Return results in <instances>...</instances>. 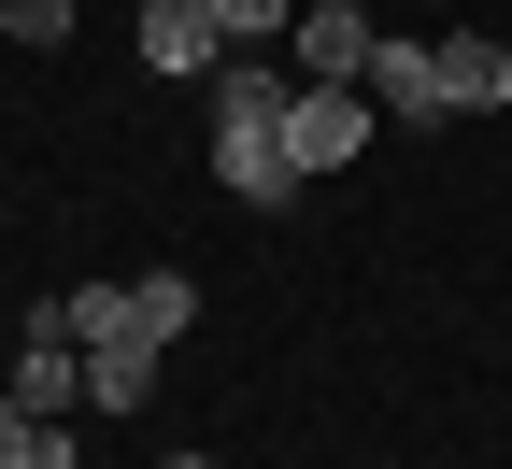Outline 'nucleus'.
Masks as SVG:
<instances>
[{
	"label": "nucleus",
	"instance_id": "6",
	"mask_svg": "<svg viewBox=\"0 0 512 469\" xmlns=\"http://www.w3.org/2000/svg\"><path fill=\"white\" fill-rule=\"evenodd\" d=\"M370 29H384V15L299 0V29H285V72H299V86H356V72H370Z\"/></svg>",
	"mask_w": 512,
	"mask_h": 469
},
{
	"label": "nucleus",
	"instance_id": "5",
	"mask_svg": "<svg viewBox=\"0 0 512 469\" xmlns=\"http://www.w3.org/2000/svg\"><path fill=\"white\" fill-rule=\"evenodd\" d=\"M370 128H384L370 86H299V100H285V157H299V185H313V171H342Z\"/></svg>",
	"mask_w": 512,
	"mask_h": 469
},
{
	"label": "nucleus",
	"instance_id": "8",
	"mask_svg": "<svg viewBox=\"0 0 512 469\" xmlns=\"http://www.w3.org/2000/svg\"><path fill=\"white\" fill-rule=\"evenodd\" d=\"M157 398V342L128 327V342H86V413H143Z\"/></svg>",
	"mask_w": 512,
	"mask_h": 469
},
{
	"label": "nucleus",
	"instance_id": "7",
	"mask_svg": "<svg viewBox=\"0 0 512 469\" xmlns=\"http://www.w3.org/2000/svg\"><path fill=\"white\" fill-rule=\"evenodd\" d=\"M441 100H456V114H498L512 100V43L498 29H441Z\"/></svg>",
	"mask_w": 512,
	"mask_h": 469
},
{
	"label": "nucleus",
	"instance_id": "13",
	"mask_svg": "<svg viewBox=\"0 0 512 469\" xmlns=\"http://www.w3.org/2000/svg\"><path fill=\"white\" fill-rule=\"evenodd\" d=\"M0 29H15V43H43V57H57V43H72V0H0Z\"/></svg>",
	"mask_w": 512,
	"mask_h": 469
},
{
	"label": "nucleus",
	"instance_id": "3",
	"mask_svg": "<svg viewBox=\"0 0 512 469\" xmlns=\"http://www.w3.org/2000/svg\"><path fill=\"white\" fill-rule=\"evenodd\" d=\"M370 114L384 128H441V114H456V100H441V43H413V29H370Z\"/></svg>",
	"mask_w": 512,
	"mask_h": 469
},
{
	"label": "nucleus",
	"instance_id": "15",
	"mask_svg": "<svg viewBox=\"0 0 512 469\" xmlns=\"http://www.w3.org/2000/svg\"><path fill=\"white\" fill-rule=\"evenodd\" d=\"M342 15H384V0H342Z\"/></svg>",
	"mask_w": 512,
	"mask_h": 469
},
{
	"label": "nucleus",
	"instance_id": "1",
	"mask_svg": "<svg viewBox=\"0 0 512 469\" xmlns=\"http://www.w3.org/2000/svg\"><path fill=\"white\" fill-rule=\"evenodd\" d=\"M285 100H299L285 57H228V72H214V185H228V199H256V214H285V199H299Z\"/></svg>",
	"mask_w": 512,
	"mask_h": 469
},
{
	"label": "nucleus",
	"instance_id": "12",
	"mask_svg": "<svg viewBox=\"0 0 512 469\" xmlns=\"http://www.w3.org/2000/svg\"><path fill=\"white\" fill-rule=\"evenodd\" d=\"M128 327H143V313H128V285H86V299H72V342H128Z\"/></svg>",
	"mask_w": 512,
	"mask_h": 469
},
{
	"label": "nucleus",
	"instance_id": "4",
	"mask_svg": "<svg viewBox=\"0 0 512 469\" xmlns=\"http://www.w3.org/2000/svg\"><path fill=\"white\" fill-rule=\"evenodd\" d=\"M128 43H143V72H157V86H214V72H228L214 0H143V29H128Z\"/></svg>",
	"mask_w": 512,
	"mask_h": 469
},
{
	"label": "nucleus",
	"instance_id": "14",
	"mask_svg": "<svg viewBox=\"0 0 512 469\" xmlns=\"http://www.w3.org/2000/svg\"><path fill=\"white\" fill-rule=\"evenodd\" d=\"M157 469H214V455H157Z\"/></svg>",
	"mask_w": 512,
	"mask_h": 469
},
{
	"label": "nucleus",
	"instance_id": "16",
	"mask_svg": "<svg viewBox=\"0 0 512 469\" xmlns=\"http://www.w3.org/2000/svg\"><path fill=\"white\" fill-rule=\"evenodd\" d=\"M356 469H370V455H356Z\"/></svg>",
	"mask_w": 512,
	"mask_h": 469
},
{
	"label": "nucleus",
	"instance_id": "11",
	"mask_svg": "<svg viewBox=\"0 0 512 469\" xmlns=\"http://www.w3.org/2000/svg\"><path fill=\"white\" fill-rule=\"evenodd\" d=\"M214 29H228V57H256V43L299 29V0H214Z\"/></svg>",
	"mask_w": 512,
	"mask_h": 469
},
{
	"label": "nucleus",
	"instance_id": "2",
	"mask_svg": "<svg viewBox=\"0 0 512 469\" xmlns=\"http://www.w3.org/2000/svg\"><path fill=\"white\" fill-rule=\"evenodd\" d=\"M29 398L43 427H72V398H86V342H72V299H29V342H15V370H0Z\"/></svg>",
	"mask_w": 512,
	"mask_h": 469
},
{
	"label": "nucleus",
	"instance_id": "9",
	"mask_svg": "<svg viewBox=\"0 0 512 469\" xmlns=\"http://www.w3.org/2000/svg\"><path fill=\"white\" fill-rule=\"evenodd\" d=\"M57 455H72V427H43V413H29V398H15V384H0V469H57Z\"/></svg>",
	"mask_w": 512,
	"mask_h": 469
},
{
	"label": "nucleus",
	"instance_id": "10",
	"mask_svg": "<svg viewBox=\"0 0 512 469\" xmlns=\"http://www.w3.org/2000/svg\"><path fill=\"white\" fill-rule=\"evenodd\" d=\"M128 313H143V342H185V327H200V285H185V271H143Z\"/></svg>",
	"mask_w": 512,
	"mask_h": 469
}]
</instances>
